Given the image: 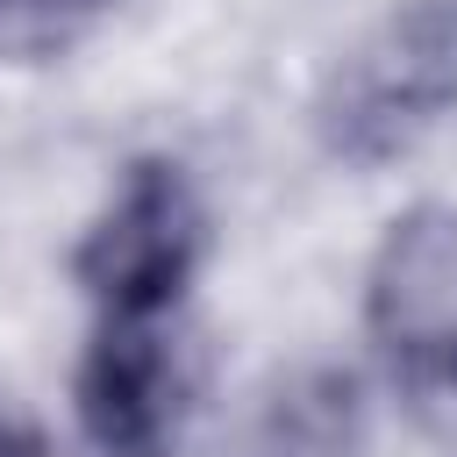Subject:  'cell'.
<instances>
[{"mask_svg":"<svg viewBox=\"0 0 457 457\" xmlns=\"http://www.w3.org/2000/svg\"><path fill=\"white\" fill-rule=\"evenodd\" d=\"M364 328L414 386H457V200L386 221L364 271Z\"/></svg>","mask_w":457,"mask_h":457,"instance_id":"3","label":"cell"},{"mask_svg":"<svg viewBox=\"0 0 457 457\" xmlns=\"http://www.w3.org/2000/svg\"><path fill=\"white\" fill-rule=\"evenodd\" d=\"M207 250V214L179 157H136L71 250V286L100 314H171Z\"/></svg>","mask_w":457,"mask_h":457,"instance_id":"2","label":"cell"},{"mask_svg":"<svg viewBox=\"0 0 457 457\" xmlns=\"http://www.w3.org/2000/svg\"><path fill=\"white\" fill-rule=\"evenodd\" d=\"M0 457H43V443H36L29 428H14V421H0Z\"/></svg>","mask_w":457,"mask_h":457,"instance_id":"7","label":"cell"},{"mask_svg":"<svg viewBox=\"0 0 457 457\" xmlns=\"http://www.w3.org/2000/svg\"><path fill=\"white\" fill-rule=\"evenodd\" d=\"M250 457H364V386L343 364L286 371L250 428Z\"/></svg>","mask_w":457,"mask_h":457,"instance_id":"5","label":"cell"},{"mask_svg":"<svg viewBox=\"0 0 457 457\" xmlns=\"http://www.w3.org/2000/svg\"><path fill=\"white\" fill-rule=\"evenodd\" d=\"M107 0H0V64H43L71 50Z\"/></svg>","mask_w":457,"mask_h":457,"instance_id":"6","label":"cell"},{"mask_svg":"<svg viewBox=\"0 0 457 457\" xmlns=\"http://www.w3.org/2000/svg\"><path fill=\"white\" fill-rule=\"evenodd\" d=\"M457 107V7L414 0L386 14L328 79L314 100L321 150L343 164H386L414 150L443 114Z\"/></svg>","mask_w":457,"mask_h":457,"instance_id":"1","label":"cell"},{"mask_svg":"<svg viewBox=\"0 0 457 457\" xmlns=\"http://www.w3.org/2000/svg\"><path fill=\"white\" fill-rule=\"evenodd\" d=\"M71 407L100 457H171L186 421V357L164 336V314H100Z\"/></svg>","mask_w":457,"mask_h":457,"instance_id":"4","label":"cell"}]
</instances>
